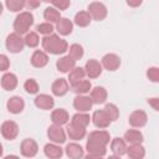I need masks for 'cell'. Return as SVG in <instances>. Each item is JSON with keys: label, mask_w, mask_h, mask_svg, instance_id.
Returning a JSON list of instances; mask_svg holds the SVG:
<instances>
[{"label": "cell", "mask_w": 159, "mask_h": 159, "mask_svg": "<svg viewBox=\"0 0 159 159\" xmlns=\"http://www.w3.org/2000/svg\"><path fill=\"white\" fill-rule=\"evenodd\" d=\"M109 133L107 130H93L89 133L86 149L89 154H96L103 157L107 153V144L109 143Z\"/></svg>", "instance_id": "cell-1"}, {"label": "cell", "mask_w": 159, "mask_h": 159, "mask_svg": "<svg viewBox=\"0 0 159 159\" xmlns=\"http://www.w3.org/2000/svg\"><path fill=\"white\" fill-rule=\"evenodd\" d=\"M41 45H42V48L45 50V52L51 53V55H62L66 51H68V48H70L67 41L61 39L56 34L45 36L41 40Z\"/></svg>", "instance_id": "cell-2"}, {"label": "cell", "mask_w": 159, "mask_h": 159, "mask_svg": "<svg viewBox=\"0 0 159 159\" xmlns=\"http://www.w3.org/2000/svg\"><path fill=\"white\" fill-rule=\"evenodd\" d=\"M32 25H34V15L30 11L20 12L14 20V30L19 35H27Z\"/></svg>", "instance_id": "cell-3"}, {"label": "cell", "mask_w": 159, "mask_h": 159, "mask_svg": "<svg viewBox=\"0 0 159 159\" xmlns=\"http://www.w3.org/2000/svg\"><path fill=\"white\" fill-rule=\"evenodd\" d=\"M5 46L7 48V51H10L11 53H19L24 50L25 45V40L21 37V35L12 32L10 35H7L6 40H5Z\"/></svg>", "instance_id": "cell-4"}, {"label": "cell", "mask_w": 159, "mask_h": 159, "mask_svg": "<svg viewBox=\"0 0 159 159\" xmlns=\"http://www.w3.org/2000/svg\"><path fill=\"white\" fill-rule=\"evenodd\" d=\"M47 137L55 144H62L66 142V132L61 125H50L47 128Z\"/></svg>", "instance_id": "cell-5"}, {"label": "cell", "mask_w": 159, "mask_h": 159, "mask_svg": "<svg viewBox=\"0 0 159 159\" xmlns=\"http://www.w3.org/2000/svg\"><path fill=\"white\" fill-rule=\"evenodd\" d=\"M88 12L92 16V19L97 20V21H102L106 19L107 16V7L103 2L99 1H93L88 5Z\"/></svg>", "instance_id": "cell-6"}, {"label": "cell", "mask_w": 159, "mask_h": 159, "mask_svg": "<svg viewBox=\"0 0 159 159\" xmlns=\"http://www.w3.org/2000/svg\"><path fill=\"white\" fill-rule=\"evenodd\" d=\"M19 134V125L14 120H5L1 124V135L7 140H14Z\"/></svg>", "instance_id": "cell-7"}, {"label": "cell", "mask_w": 159, "mask_h": 159, "mask_svg": "<svg viewBox=\"0 0 159 159\" xmlns=\"http://www.w3.org/2000/svg\"><path fill=\"white\" fill-rule=\"evenodd\" d=\"M92 122L99 129H104V128L109 127V124L112 123L111 118L108 117V114L106 113L104 109H97V111H94L93 114H92Z\"/></svg>", "instance_id": "cell-8"}, {"label": "cell", "mask_w": 159, "mask_h": 159, "mask_svg": "<svg viewBox=\"0 0 159 159\" xmlns=\"http://www.w3.org/2000/svg\"><path fill=\"white\" fill-rule=\"evenodd\" d=\"M20 152L24 157L26 158H32L37 154L39 152V145L37 143L31 139V138H26L21 142V145H20Z\"/></svg>", "instance_id": "cell-9"}, {"label": "cell", "mask_w": 159, "mask_h": 159, "mask_svg": "<svg viewBox=\"0 0 159 159\" xmlns=\"http://www.w3.org/2000/svg\"><path fill=\"white\" fill-rule=\"evenodd\" d=\"M147 120H148V116L144 111L142 109H137V111H133L128 118V122L132 127L134 128H142L147 124Z\"/></svg>", "instance_id": "cell-10"}, {"label": "cell", "mask_w": 159, "mask_h": 159, "mask_svg": "<svg viewBox=\"0 0 159 159\" xmlns=\"http://www.w3.org/2000/svg\"><path fill=\"white\" fill-rule=\"evenodd\" d=\"M102 67L106 68L107 71H116L120 66V58L116 53H106L102 57Z\"/></svg>", "instance_id": "cell-11"}, {"label": "cell", "mask_w": 159, "mask_h": 159, "mask_svg": "<svg viewBox=\"0 0 159 159\" xmlns=\"http://www.w3.org/2000/svg\"><path fill=\"white\" fill-rule=\"evenodd\" d=\"M93 106V102H92V98L88 97V96H77L75 97L73 99V107L76 111H78L80 113H86L88 112Z\"/></svg>", "instance_id": "cell-12"}, {"label": "cell", "mask_w": 159, "mask_h": 159, "mask_svg": "<svg viewBox=\"0 0 159 159\" xmlns=\"http://www.w3.org/2000/svg\"><path fill=\"white\" fill-rule=\"evenodd\" d=\"M102 63L98 62L97 60H88L84 65V71H86V76H88V78H97L101 76L102 73Z\"/></svg>", "instance_id": "cell-13"}, {"label": "cell", "mask_w": 159, "mask_h": 159, "mask_svg": "<svg viewBox=\"0 0 159 159\" xmlns=\"http://www.w3.org/2000/svg\"><path fill=\"white\" fill-rule=\"evenodd\" d=\"M35 102V106L40 109H43V111H48V109H52L53 106H55V101L53 98L50 96V94H46V93H41V94H37L34 99Z\"/></svg>", "instance_id": "cell-14"}, {"label": "cell", "mask_w": 159, "mask_h": 159, "mask_svg": "<svg viewBox=\"0 0 159 159\" xmlns=\"http://www.w3.org/2000/svg\"><path fill=\"white\" fill-rule=\"evenodd\" d=\"M6 107H7V111L12 114H19L24 111L25 108V102L24 99L20 97V96H12L7 99V103H6Z\"/></svg>", "instance_id": "cell-15"}, {"label": "cell", "mask_w": 159, "mask_h": 159, "mask_svg": "<svg viewBox=\"0 0 159 159\" xmlns=\"http://www.w3.org/2000/svg\"><path fill=\"white\" fill-rule=\"evenodd\" d=\"M70 89V86H68V81L65 80V78H58L56 80L52 86H51V92L53 96L56 97H62L65 96Z\"/></svg>", "instance_id": "cell-16"}, {"label": "cell", "mask_w": 159, "mask_h": 159, "mask_svg": "<svg viewBox=\"0 0 159 159\" xmlns=\"http://www.w3.org/2000/svg\"><path fill=\"white\" fill-rule=\"evenodd\" d=\"M56 67L62 73H70L76 67V61H73L68 55L67 56H62V57H60L57 60Z\"/></svg>", "instance_id": "cell-17"}, {"label": "cell", "mask_w": 159, "mask_h": 159, "mask_svg": "<svg viewBox=\"0 0 159 159\" xmlns=\"http://www.w3.org/2000/svg\"><path fill=\"white\" fill-rule=\"evenodd\" d=\"M31 65L36 68H42L45 67L47 63H48V56L45 51H41V50H36L34 51L32 56H31Z\"/></svg>", "instance_id": "cell-18"}, {"label": "cell", "mask_w": 159, "mask_h": 159, "mask_svg": "<svg viewBox=\"0 0 159 159\" xmlns=\"http://www.w3.org/2000/svg\"><path fill=\"white\" fill-rule=\"evenodd\" d=\"M65 153L70 159H82L84 157L83 148L77 143H70L65 148Z\"/></svg>", "instance_id": "cell-19"}, {"label": "cell", "mask_w": 159, "mask_h": 159, "mask_svg": "<svg viewBox=\"0 0 159 159\" xmlns=\"http://www.w3.org/2000/svg\"><path fill=\"white\" fill-rule=\"evenodd\" d=\"M68 119H70L68 112L66 109H63V108H57V109L52 111V113H51V120L56 125H61L62 127L63 124H66L68 122Z\"/></svg>", "instance_id": "cell-20"}, {"label": "cell", "mask_w": 159, "mask_h": 159, "mask_svg": "<svg viewBox=\"0 0 159 159\" xmlns=\"http://www.w3.org/2000/svg\"><path fill=\"white\" fill-rule=\"evenodd\" d=\"M43 153L48 159H61V157L63 155L62 148L55 143H47L43 147Z\"/></svg>", "instance_id": "cell-21"}, {"label": "cell", "mask_w": 159, "mask_h": 159, "mask_svg": "<svg viewBox=\"0 0 159 159\" xmlns=\"http://www.w3.org/2000/svg\"><path fill=\"white\" fill-rule=\"evenodd\" d=\"M1 87L5 91H14L17 87V77L11 72H6L1 77Z\"/></svg>", "instance_id": "cell-22"}, {"label": "cell", "mask_w": 159, "mask_h": 159, "mask_svg": "<svg viewBox=\"0 0 159 159\" xmlns=\"http://www.w3.org/2000/svg\"><path fill=\"white\" fill-rule=\"evenodd\" d=\"M107 96H108V93H107L106 88L102 87V86H97L91 91V96L89 97L92 98L93 104H102V103L106 102Z\"/></svg>", "instance_id": "cell-23"}, {"label": "cell", "mask_w": 159, "mask_h": 159, "mask_svg": "<svg viewBox=\"0 0 159 159\" xmlns=\"http://www.w3.org/2000/svg\"><path fill=\"white\" fill-rule=\"evenodd\" d=\"M127 143L123 138H114L111 142V150L114 153V155L122 157L124 154H127Z\"/></svg>", "instance_id": "cell-24"}, {"label": "cell", "mask_w": 159, "mask_h": 159, "mask_svg": "<svg viewBox=\"0 0 159 159\" xmlns=\"http://www.w3.org/2000/svg\"><path fill=\"white\" fill-rule=\"evenodd\" d=\"M56 30H57V32L60 35L67 36L73 30V22L70 19H67V17H61L58 20V22L56 24Z\"/></svg>", "instance_id": "cell-25"}, {"label": "cell", "mask_w": 159, "mask_h": 159, "mask_svg": "<svg viewBox=\"0 0 159 159\" xmlns=\"http://www.w3.org/2000/svg\"><path fill=\"white\" fill-rule=\"evenodd\" d=\"M66 129H67V135L70 137V139L81 140L86 137V128H82V127H78V125L70 123Z\"/></svg>", "instance_id": "cell-26"}, {"label": "cell", "mask_w": 159, "mask_h": 159, "mask_svg": "<svg viewBox=\"0 0 159 159\" xmlns=\"http://www.w3.org/2000/svg\"><path fill=\"white\" fill-rule=\"evenodd\" d=\"M123 139L125 140V143H129L132 145V144H142L144 138H143L142 132H139L137 129H128L124 133Z\"/></svg>", "instance_id": "cell-27"}, {"label": "cell", "mask_w": 159, "mask_h": 159, "mask_svg": "<svg viewBox=\"0 0 159 159\" xmlns=\"http://www.w3.org/2000/svg\"><path fill=\"white\" fill-rule=\"evenodd\" d=\"M127 155L129 159H143L145 157V149L142 144H132L127 148Z\"/></svg>", "instance_id": "cell-28"}, {"label": "cell", "mask_w": 159, "mask_h": 159, "mask_svg": "<svg viewBox=\"0 0 159 159\" xmlns=\"http://www.w3.org/2000/svg\"><path fill=\"white\" fill-rule=\"evenodd\" d=\"M86 76V71L82 67H75L70 73H68V83L71 86H75L76 83L81 82L84 80Z\"/></svg>", "instance_id": "cell-29"}, {"label": "cell", "mask_w": 159, "mask_h": 159, "mask_svg": "<svg viewBox=\"0 0 159 159\" xmlns=\"http://www.w3.org/2000/svg\"><path fill=\"white\" fill-rule=\"evenodd\" d=\"M43 19L46 20V22H50V24H53L55 22V24H57L58 20L61 19V14H60V11L56 7H53V6L50 5L43 11Z\"/></svg>", "instance_id": "cell-30"}, {"label": "cell", "mask_w": 159, "mask_h": 159, "mask_svg": "<svg viewBox=\"0 0 159 159\" xmlns=\"http://www.w3.org/2000/svg\"><path fill=\"white\" fill-rule=\"evenodd\" d=\"M92 21V16L89 15L88 11H78L76 15H75V19H73V22L80 26V27H86L91 24Z\"/></svg>", "instance_id": "cell-31"}, {"label": "cell", "mask_w": 159, "mask_h": 159, "mask_svg": "<svg viewBox=\"0 0 159 159\" xmlns=\"http://www.w3.org/2000/svg\"><path fill=\"white\" fill-rule=\"evenodd\" d=\"M92 119V117H89L87 113H76L72 116V119H71V123L75 124V125H78V127H82V128H86L88 124H89V120Z\"/></svg>", "instance_id": "cell-32"}, {"label": "cell", "mask_w": 159, "mask_h": 159, "mask_svg": "<svg viewBox=\"0 0 159 159\" xmlns=\"http://www.w3.org/2000/svg\"><path fill=\"white\" fill-rule=\"evenodd\" d=\"M71 88H72V91H73L75 93H77L78 96H82V94H86L87 92L92 91V89H91V88H92V84H91L89 81L83 80V81L76 83L75 86H71Z\"/></svg>", "instance_id": "cell-33"}, {"label": "cell", "mask_w": 159, "mask_h": 159, "mask_svg": "<svg viewBox=\"0 0 159 159\" xmlns=\"http://www.w3.org/2000/svg\"><path fill=\"white\" fill-rule=\"evenodd\" d=\"M83 47L81 46V45H78V43H73V45H71L70 46V48H68V56L73 60V61H78V60H81L82 57H83Z\"/></svg>", "instance_id": "cell-34"}, {"label": "cell", "mask_w": 159, "mask_h": 159, "mask_svg": "<svg viewBox=\"0 0 159 159\" xmlns=\"http://www.w3.org/2000/svg\"><path fill=\"white\" fill-rule=\"evenodd\" d=\"M5 5L7 7V10L12 11V12H17L20 10L24 9V6L26 5V2L24 0H6Z\"/></svg>", "instance_id": "cell-35"}, {"label": "cell", "mask_w": 159, "mask_h": 159, "mask_svg": "<svg viewBox=\"0 0 159 159\" xmlns=\"http://www.w3.org/2000/svg\"><path fill=\"white\" fill-rule=\"evenodd\" d=\"M104 111H106V113L108 114V117L111 118L112 122H114V120L118 119V117H119V109H118V107L114 103H107L106 107H104Z\"/></svg>", "instance_id": "cell-36"}, {"label": "cell", "mask_w": 159, "mask_h": 159, "mask_svg": "<svg viewBox=\"0 0 159 159\" xmlns=\"http://www.w3.org/2000/svg\"><path fill=\"white\" fill-rule=\"evenodd\" d=\"M24 40H25V45H26L27 47H31V48L36 47V46L40 43V37H39V35H37L36 32H29V34L24 37Z\"/></svg>", "instance_id": "cell-37"}, {"label": "cell", "mask_w": 159, "mask_h": 159, "mask_svg": "<svg viewBox=\"0 0 159 159\" xmlns=\"http://www.w3.org/2000/svg\"><path fill=\"white\" fill-rule=\"evenodd\" d=\"M24 89L29 93V94H36L39 92V83L36 82V80L34 78H29L25 81L24 83Z\"/></svg>", "instance_id": "cell-38"}, {"label": "cell", "mask_w": 159, "mask_h": 159, "mask_svg": "<svg viewBox=\"0 0 159 159\" xmlns=\"http://www.w3.org/2000/svg\"><path fill=\"white\" fill-rule=\"evenodd\" d=\"M36 31L40 32L41 35H43V37H45V36H50V35H52V32H53V25L50 24V22L39 24V25L36 26Z\"/></svg>", "instance_id": "cell-39"}, {"label": "cell", "mask_w": 159, "mask_h": 159, "mask_svg": "<svg viewBox=\"0 0 159 159\" xmlns=\"http://www.w3.org/2000/svg\"><path fill=\"white\" fill-rule=\"evenodd\" d=\"M147 77L149 81L159 83V67H155V66L149 67L147 70Z\"/></svg>", "instance_id": "cell-40"}, {"label": "cell", "mask_w": 159, "mask_h": 159, "mask_svg": "<svg viewBox=\"0 0 159 159\" xmlns=\"http://www.w3.org/2000/svg\"><path fill=\"white\" fill-rule=\"evenodd\" d=\"M70 5H71V2H70L68 0H60V1H52V2H51V6L56 7L58 11L66 10Z\"/></svg>", "instance_id": "cell-41"}, {"label": "cell", "mask_w": 159, "mask_h": 159, "mask_svg": "<svg viewBox=\"0 0 159 159\" xmlns=\"http://www.w3.org/2000/svg\"><path fill=\"white\" fill-rule=\"evenodd\" d=\"M10 67V60L6 55H0V71L5 72Z\"/></svg>", "instance_id": "cell-42"}, {"label": "cell", "mask_w": 159, "mask_h": 159, "mask_svg": "<svg viewBox=\"0 0 159 159\" xmlns=\"http://www.w3.org/2000/svg\"><path fill=\"white\" fill-rule=\"evenodd\" d=\"M147 103L154 109V111H157V112H159V98L158 97H153V98H149L148 101H147Z\"/></svg>", "instance_id": "cell-43"}, {"label": "cell", "mask_w": 159, "mask_h": 159, "mask_svg": "<svg viewBox=\"0 0 159 159\" xmlns=\"http://www.w3.org/2000/svg\"><path fill=\"white\" fill-rule=\"evenodd\" d=\"M26 5H27V7H29V9H35V7H39V6L41 5V2H40V1L30 0V1H27V2H26Z\"/></svg>", "instance_id": "cell-44"}, {"label": "cell", "mask_w": 159, "mask_h": 159, "mask_svg": "<svg viewBox=\"0 0 159 159\" xmlns=\"http://www.w3.org/2000/svg\"><path fill=\"white\" fill-rule=\"evenodd\" d=\"M140 4H142L140 0H137V1H130V0H128V1H127V5H128V6H132V7H137V6H139Z\"/></svg>", "instance_id": "cell-45"}, {"label": "cell", "mask_w": 159, "mask_h": 159, "mask_svg": "<svg viewBox=\"0 0 159 159\" xmlns=\"http://www.w3.org/2000/svg\"><path fill=\"white\" fill-rule=\"evenodd\" d=\"M83 159H102V157L101 155H96V154H87V155H84L83 157Z\"/></svg>", "instance_id": "cell-46"}, {"label": "cell", "mask_w": 159, "mask_h": 159, "mask_svg": "<svg viewBox=\"0 0 159 159\" xmlns=\"http://www.w3.org/2000/svg\"><path fill=\"white\" fill-rule=\"evenodd\" d=\"M4 159H20L17 155H14V154H10V155H6L4 157Z\"/></svg>", "instance_id": "cell-47"}, {"label": "cell", "mask_w": 159, "mask_h": 159, "mask_svg": "<svg viewBox=\"0 0 159 159\" xmlns=\"http://www.w3.org/2000/svg\"><path fill=\"white\" fill-rule=\"evenodd\" d=\"M107 159H120V157H118V155H111V157L107 158Z\"/></svg>", "instance_id": "cell-48"}]
</instances>
